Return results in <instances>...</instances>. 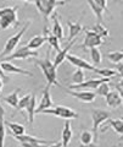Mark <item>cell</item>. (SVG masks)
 <instances>
[{
    "mask_svg": "<svg viewBox=\"0 0 123 147\" xmlns=\"http://www.w3.org/2000/svg\"><path fill=\"white\" fill-rule=\"evenodd\" d=\"M17 10L19 6L0 7V28L5 31L10 27H17L19 25Z\"/></svg>",
    "mask_w": 123,
    "mask_h": 147,
    "instance_id": "cell-1",
    "label": "cell"
},
{
    "mask_svg": "<svg viewBox=\"0 0 123 147\" xmlns=\"http://www.w3.org/2000/svg\"><path fill=\"white\" fill-rule=\"evenodd\" d=\"M31 24H32L31 21H27L26 24H25V26L20 30V32H17V33H15L13 36H11L10 38L6 40L5 45H4L3 52H1V54H0V59L6 58V57H9L10 54H12L13 52H15V49L17 48V45H19L20 42H21V38L23 37V34L26 33V31H27V28H28V27L31 26Z\"/></svg>",
    "mask_w": 123,
    "mask_h": 147,
    "instance_id": "cell-2",
    "label": "cell"
},
{
    "mask_svg": "<svg viewBox=\"0 0 123 147\" xmlns=\"http://www.w3.org/2000/svg\"><path fill=\"white\" fill-rule=\"evenodd\" d=\"M38 66L40 67L43 75L45 77V80L48 82V86H60L57 82V71H56V67L54 66V64L50 61L49 58H45L43 60H38L37 61Z\"/></svg>",
    "mask_w": 123,
    "mask_h": 147,
    "instance_id": "cell-3",
    "label": "cell"
},
{
    "mask_svg": "<svg viewBox=\"0 0 123 147\" xmlns=\"http://www.w3.org/2000/svg\"><path fill=\"white\" fill-rule=\"evenodd\" d=\"M66 4L65 1H56V0H35L34 5L37 7V10L44 16L45 20H48L50 15H53L54 10L59 5H63Z\"/></svg>",
    "mask_w": 123,
    "mask_h": 147,
    "instance_id": "cell-4",
    "label": "cell"
},
{
    "mask_svg": "<svg viewBox=\"0 0 123 147\" xmlns=\"http://www.w3.org/2000/svg\"><path fill=\"white\" fill-rule=\"evenodd\" d=\"M40 114H50V115L57 117V118H62L65 120H71V119H77L79 115L78 113L74 112L73 109L68 108V107H63V105H57L55 108H50L47 110H43Z\"/></svg>",
    "mask_w": 123,
    "mask_h": 147,
    "instance_id": "cell-5",
    "label": "cell"
},
{
    "mask_svg": "<svg viewBox=\"0 0 123 147\" xmlns=\"http://www.w3.org/2000/svg\"><path fill=\"white\" fill-rule=\"evenodd\" d=\"M112 79H90V80H86L84 82H82L79 85H71L68 86V90H73V91H90L92 90H96L98 87L101 85V84H105V82H108L110 84Z\"/></svg>",
    "mask_w": 123,
    "mask_h": 147,
    "instance_id": "cell-6",
    "label": "cell"
},
{
    "mask_svg": "<svg viewBox=\"0 0 123 147\" xmlns=\"http://www.w3.org/2000/svg\"><path fill=\"white\" fill-rule=\"evenodd\" d=\"M110 113L104 109H93L92 110V120H93V135L94 140L98 139V129L102 123L110 119Z\"/></svg>",
    "mask_w": 123,
    "mask_h": 147,
    "instance_id": "cell-7",
    "label": "cell"
},
{
    "mask_svg": "<svg viewBox=\"0 0 123 147\" xmlns=\"http://www.w3.org/2000/svg\"><path fill=\"white\" fill-rule=\"evenodd\" d=\"M39 55L38 52H35V50H31L23 45V47H20L19 49L16 50V52H13L12 54H10L9 57L4 58L5 59V61H10V60H25V59H29V58H37Z\"/></svg>",
    "mask_w": 123,
    "mask_h": 147,
    "instance_id": "cell-8",
    "label": "cell"
},
{
    "mask_svg": "<svg viewBox=\"0 0 123 147\" xmlns=\"http://www.w3.org/2000/svg\"><path fill=\"white\" fill-rule=\"evenodd\" d=\"M104 43V39L96 33H94L93 31L86 30L85 31V36H84V40L80 44V48L83 49H90V48H99V45H101Z\"/></svg>",
    "mask_w": 123,
    "mask_h": 147,
    "instance_id": "cell-9",
    "label": "cell"
},
{
    "mask_svg": "<svg viewBox=\"0 0 123 147\" xmlns=\"http://www.w3.org/2000/svg\"><path fill=\"white\" fill-rule=\"evenodd\" d=\"M88 4L90 5V9L93 10L94 15L96 16L98 18V24H101L104 25V17H102V13L104 12H107V6H106V1L105 0H89Z\"/></svg>",
    "mask_w": 123,
    "mask_h": 147,
    "instance_id": "cell-10",
    "label": "cell"
},
{
    "mask_svg": "<svg viewBox=\"0 0 123 147\" xmlns=\"http://www.w3.org/2000/svg\"><path fill=\"white\" fill-rule=\"evenodd\" d=\"M62 88L67 92V94H70L76 99L82 100V102H85V103H92L96 98L94 92H90V91H73V90H68L66 87H62Z\"/></svg>",
    "mask_w": 123,
    "mask_h": 147,
    "instance_id": "cell-11",
    "label": "cell"
},
{
    "mask_svg": "<svg viewBox=\"0 0 123 147\" xmlns=\"http://www.w3.org/2000/svg\"><path fill=\"white\" fill-rule=\"evenodd\" d=\"M66 59L68 61H70L71 65L76 66L77 69H80V70H88V71H93L95 72L96 71L98 67L93 66L90 63H88L86 60H84V59H82L79 57H76V55H72V54H67Z\"/></svg>",
    "mask_w": 123,
    "mask_h": 147,
    "instance_id": "cell-12",
    "label": "cell"
},
{
    "mask_svg": "<svg viewBox=\"0 0 123 147\" xmlns=\"http://www.w3.org/2000/svg\"><path fill=\"white\" fill-rule=\"evenodd\" d=\"M0 67H1L3 72L5 74H19V75H25V76H31L33 77V74L29 72L28 70H25L22 67L16 66L15 64H12L10 61H1L0 63Z\"/></svg>",
    "mask_w": 123,
    "mask_h": 147,
    "instance_id": "cell-13",
    "label": "cell"
},
{
    "mask_svg": "<svg viewBox=\"0 0 123 147\" xmlns=\"http://www.w3.org/2000/svg\"><path fill=\"white\" fill-rule=\"evenodd\" d=\"M53 98L50 96V86H45V88L43 90V96H42V99H40V103L39 105L35 109V113L37 114H40L43 110H47V109H50L53 107Z\"/></svg>",
    "mask_w": 123,
    "mask_h": 147,
    "instance_id": "cell-14",
    "label": "cell"
},
{
    "mask_svg": "<svg viewBox=\"0 0 123 147\" xmlns=\"http://www.w3.org/2000/svg\"><path fill=\"white\" fill-rule=\"evenodd\" d=\"M105 99H106L107 107H110V108H112V109H116V108H118V107H121L122 102H123L122 96L118 93L117 91H110V92H108V93L106 94Z\"/></svg>",
    "mask_w": 123,
    "mask_h": 147,
    "instance_id": "cell-15",
    "label": "cell"
},
{
    "mask_svg": "<svg viewBox=\"0 0 123 147\" xmlns=\"http://www.w3.org/2000/svg\"><path fill=\"white\" fill-rule=\"evenodd\" d=\"M13 139H16L20 142H26V144H37V145H51L55 141H48V140H43V139H38L32 135H21V136H12Z\"/></svg>",
    "mask_w": 123,
    "mask_h": 147,
    "instance_id": "cell-16",
    "label": "cell"
},
{
    "mask_svg": "<svg viewBox=\"0 0 123 147\" xmlns=\"http://www.w3.org/2000/svg\"><path fill=\"white\" fill-rule=\"evenodd\" d=\"M77 42V39H73V40H71V42H68L67 43V45L63 49H61L60 52H59L57 54H56V57H55V59H54V66H55L56 69H57V66L59 65H61V64L63 63V60L66 59V57H67V54H68V52H70V49L73 47V44Z\"/></svg>",
    "mask_w": 123,
    "mask_h": 147,
    "instance_id": "cell-17",
    "label": "cell"
},
{
    "mask_svg": "<svg viewBox=\"0 0 123 147\" xmlns=\"http://www.w3.org/2000/svg\"><path fill=\"white\" fill-rule=\"evenodd\" d=\"M62 141L61 145L62 147H68L70 142L73 137V131H72V125H71V120H66L65 125H63V130H62Z\"/></svg>",
    "mask_w": 123,
    "mask_h": 147,
    "instance_id": "cell-18",
    "label": "cell"
},
{
    "mask_svg": "<svg viewBox=\"0 0 123 147\" xmlns=\"http://www.w3.org/2000/svg\"><path fill=\"white\" fill-rule=\"evenodd\" d=\"M47 42V36H43V34H38V36H34L32 39L28 40V43L26 44V47L31 49V50H35L39 49L40 47H43Z\"/></svg>",
    "mask_w": 123,
    "mask_h": 147,
    "instance_id": "cell-19",
    "label": "cell"
},
{
    "mask_svg": "<svg viewBox=\"0 0 123 147\" xmlns=\"http://www.w3.org/2000/svg\"><path fill=\"white\" fill-rule=\"evenodd\" d=\"M51 18H53V22H54V25H53V33L51 34L55 36L59 40H62L63 37H65V36H63V27L61 25L60 20H59L57 13H53Z\"/></svg>",
    "mask_w": 123,
    "mask_h": 147,
    "instance_id": "cell-20",
    "label": "cell"
},
{
    "mask_svg": "<svg viewBox=\"0 0 123 147\" xmlns=\"http://www.w3.org/2000/svg\"><path fill=\"white\" fill-rule=\"evenodd\" d=\"M67 27H68V31H70V33H68V42L76 39V37L83 31V27H82L80 22L67 21Z\"/></svg>",
    "mask_w": 123,
    "mask_h": 147,
    "instance_id": "cell-21",
    "label": "cell"
},
{
    "mask_svg": "<svg viewBox=\"0 0 123 147\" xmlns=\"http://www.w3.org/2000/svg\"><path fill=\"white\" fill-rule=\"evenodd\" d=\"M35 109H37V97H35L34 93H32L31 96V99H29V103L28 105L26 107V112L28 114V120L29 124L33 125V121H34V115H35Z\"/></svg>",
    "mask_w": 123,
    "mask_h": 147,
    "instance_id": "cell-22",
    "label": "cell"
},
{
    "mask_svg": "<svg viewBox=\"0 0 123 147\" xmlns=\"http://www.w3.org/2000/svg\"><path fill=\"white\" fill-rule=\"evenodd\" d=\"M5 126L7 129H10L12 136H21L26 134V127L19 123H13V121H5Z\"/></svg>",
    "mask_w": 123,
    "mask_h": 147,
    "instance_id": "cell-23",
    "label": "cell"
},
{
    "mask_svg": "<svg viewBox=\"0 0 123 147\" xmlns=\"http://www.w3.org/2000/svg\"><path fill=\"white\" fill-rule=\"evenodd\" d=\"M6 126H5V110L0 105V147H4L6 136Z\"/></svg>",
    "mask_w": 123,
    "mask_h": 147,
    "instance_id": "cell-24",
    "label": "cell"
},
{
    "mask_svg": "<svg viewBox=\"0 0 123 147\" xmlns=\"http://www.w3.org/2000/svg\"><path fill=\"white\" fill-rule=\"evenodd\" d=\"M19 92H20V90H15L12 93L5 96V97L3 98V100L5 103H7L9 105H11L12 108L17 109V104H19V99H20L19 98Z\"/></svg>",
    "mask_w": 123,
    "mask_h": 147,
    "instance_id": "cell-25",
    "label": "cell"
},
{
    "mask_svg": "<svg viewBox=\"0 0 123 147\" xmlns=\"http://www.w3.org/2000/svg\"><path fill=\"white\" fill-rule=\"evenodd\" d=\"M89 52H90V58H92V61H93L92 65L96 67V66L100 65V64H101V61H102L101 52L99 50V48H90Z\"/></svg>",
    "mask_w": 123,
    "mask_h": 147,
    "instance_id": "cell-26",
    "label": "cell"
},
{
    "mask_svg": "<svg viewBox=\"0 0 123 147\" xmlns=\"http://www.w3.org/2000/svg\"><path fill=\"white\" fill-rule=\"evenodd\" d=\"M108 126H111L115 132H117L118 135H122L123 131V120L122 119H108L107 120Z\"/></svg>",
    "mask_w": 123,
    "mask_h": 147,
    "instance_id": "cell-27",
    "label": "cell"
},
{
    "mask_svg": "<svg viewBox=\"0 0 123 147\" xmlns=\"http://www.w3.org/2000/svg\"><path fill=\"white\" fill-rule=\"evenodd\" d=\"M106 58L113 64H120L123 60V53L121 50H115V52H110L106 54Z\"/></svg>",
    "mask_w": 123,
    "mask_h": 147,
    "instance_id": "cell-28",
    "label": "cell"
},
{
    "mask_svg": "<svg viewBox=\"0 0 123 147\" xmlns=\"http://www.w3.org/2000/svg\"><path fill=\"white\" fill-rule=\"evenodd\" d=\"M90 31H93L94 33H96L98 36H100L102 39L105 38V37H108V30L104 25H101V24H95L92 27V30H90Z\"/></svg>",
    "mask_w": 123,
    "mask_h": 147,
    "instance_id": "cell-29",
    "label": "cell"
},
{
    "mask_svg": "<svg viewBox=\"0 0 123 147\" xmlns=\"http://www.w3.org/2000/svg\"><path fill=\"white\" fill-rule=\"evenodd\" d=\"M79 141H80V144H83V145L92 144V142L94 141V135H93V132L89 131V130H83V131L80 132Z\"/></svg>",
    "mask_w": 123,
    "mask_h": 147,
    "instance_id": "cell-30",
    "label": "cell"
},
{
    "mask_svg": "<svg viewBox=\"0 0 123 147\" xmlns=\"http://www.w3.org/2000/svg\"><path fill=\"white\" fill-rule=\"evenodd\" d=\"M85 81V74L84 70H80V69H77V70L72 74V82L74 85H79L82 82Z\"/></svg>",
    "mask_w": 123,
    "mask_h": 147,
    "instance_id": "cell-31",
    "label": "cell"
},
{
    "mask_svg": "<svg viewBox=\"0 0 123 147\" xmlns=\"http://www.w3.org/2000/svg\"><path fill=\"white\" fill-rule=\"evenodd\" d=\"M47 42H49L50 47H51L53 49H55L57 53L62 49V48H61V45H60V40H59L55 36H53V34H48V36H47Z\"/></svg>",
    "mask_w": 123,
    "mask_h": 147,
    "instance_id": "cell-32",
    "label": "cell"
},
{
    "mask_svg": "<svg viewBox=\"0 0 123 147\" xmlns=\"http://www.w3.org/2000/svg\"><path fill=\"white\" fill-rule=\"evenodd\" d=\"M95 74H99L104 79H112L113 76L117 75V72L115 70H112V69H96Z\"/></svg>",
    "mask_w": 123,
    "mask_h": 147,
    "instance_id": "cell-33",
    "label": "cell"
},
{
    "mask_svg": "<svg viewBox=\"0 0 123 147\" xmlns=\"http://www.w3.org/2000/svg\"><path fill=\"white\" fill-rule=\"evenodd\" d=\"M110 85H108V82H105V84H101L96 90H94V93L95 96H102V97H106V94L110 92Z\"/></svg>",
    "mask_w": 123,
    "mask_h": 147,
    "instance_id": "cell-34",
    "label": "cell"
},
{
    "mask_svg": "<svg viewBox=\"0 0 123 147\" xmlns=\"http://www.w3.org/2000/svg\"><path fill=\"white\" fill-rule=\"evenodd\" d=\"M31 96H32V93L26 94L25 97H22L21 99H19V104H17V110H20V112H23V110L26 109V107L28 105V103H29Z\"/></svg>",
    "mask_w": 123,
    "mask_h": 147,
    "instance_id": "cell-35",
    "label": "cell"
},
{
    "mask_svg": "<svg viewBox=\"0 0 123 147\" xmlns=\"http://www.w3.org/2000/svg\"><path fill=\"white\" fill-rule=\"evenodd\" d=\"M21 147H48L49 145H37V144H26V142H21Z\"/></svg>",
    "mask_w": 123,
    "mask_h": 147,
    "instance_id": "cell-36",
    "label": "cell"
},
{
    "mask_svg": "<svg viewBox=\"0 0 123 147\" xmlns=\"http://www.w3.org/2000/svg\"><path fill=\"white\" fill-rule=\"evenodd\" d=\"M116 88H117V92L122 96L123 93V82H122V79H120V81H118V84H116Z\"/></svg>",
    "mask_w": 123,
    "mask_h": 147,
    "instance_id": "cell-37",
    "label": "cell"
},
{
    "mask_svg": "<svg viewBox=\"0 0 123 147\" xmlns=\"http://www.w3.org/2000/svg\"><path fill=\"white\" fill-rule=\"evenodd\" d=\"M116 66H117V71L116 72H118V76H120V79H122V72H123V65H122V63L116 64Z\"/></svg>",
    "mask_w": 123,
    "mask_h": 147,
    "instance_id": "cell-38",
    "label": "cell"
},
{
    "mask_svg": "<svg viewBox=\"0 0 123 147\" xmlns=\"http://www.w3.org/2000/svg\"><path fill=\"white\" fill-rule=\"evenodd\" d=\"M77 147H98V145L95 142H92V144H88V145H83V144H79Z\"/></svg>",
    "mask_w": 123,
    "mask_h": 147,
    "instance_id": "cell-39",
    "label": "cell"
},
{
    "mask_svg": "<svg viewBox=\"0 0 123 147\" xmlns=\"http://www.w3.org/2000/svg\"><path fill=\"white\" fill-rule=\"evenodd\" d=\"M0 77H1V79H3V81H9V80H10V77H7V76L5 75V74L3 72L1 67H0Z\"/></svg>",
    "mask_w": 123,
    "mask_h": 147,
    "instance_id": "cell-40",
    "label": "cell"
},
{
    "mask_svg": "<svg viewBox=\"0 0 123 147\" xmlns=\"http://www.w3.org/2000/svg\"><path fill=\"white\" fill-rule=\"evenodd\" d=\"M48 147H62V145H61V142H56V144H51V145H49Z\"/></svg>",
    "mask_w": 123,
    "mask_h": 147,
    "instance_id": "cell-41",
    "label": "cell"
},
{
    "mask_svg": "<svg viewBox=\"0 0 123 147\" xmlns=\"http://www.w3.org/2000/svg\"><path fill=\"white\" fill-rule=\"evenodd\" d=\"M3 87H4V81H3L1 77H0V92L3 91Z\"/></svg>",
    "mask_w": 123,
    "mask_h": 147,
    "instance_id": "cell-42",
    "label": "cell"
}]
</instances>
